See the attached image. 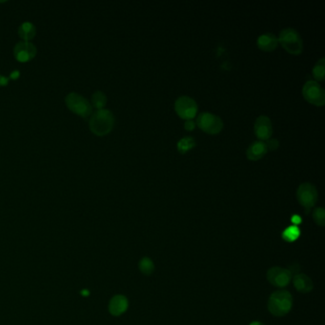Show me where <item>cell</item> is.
I'll return each instance as SVG.
<instances>
[{"mask_svg": "<svg viewBox=\"0 0 325 325\" xmlns=\"http://www.w3.org/2000/svg\"><path fill=\"white\" fill-rule=\"evenodd\" d=\"M267 306L270 313L275 317H284L292 309L293 297L288 291H276L270 296Z\"/></svg>", "mask_w": 325, "mask_h": 325, "instance_id": "cell-1", "label": "cell"}, {"mask_svg": "<svg viewBox=\"0 0 325 325\" xmlns=\"http://www.w3.org/2000/svg\"><path fill=\"white\" fill-rule=\"evenodd\" d=\"M89 125L91 131L95 135L98 137H103L113 130L115 125V117L109 110H97L92 115Z\"/></svg>", "mask_w": 325, "mask_h": 325, "instance_id": "cell-2", "label": "cell"}, {"mask_svg": "<svg viewBox=\"0 0 325 325\" xmlns=\"http://www.w3.org/2000/svg\"><path fill=\"white\" fill-rule=\"evenodd\" d=\"M283 48L291 55L298 56L304 50V43L299 34L295 29H284L277 38Z\"/></svg>", "mask_w": 325, "mask_h": 325, "instance_id": "cell-3", "label": "cell"}, {"mask_svg": "<svg viewBox=\"0 0 325 325\" xmlns=\"http://www.w3.org/2000/svg\"><path fill=\"white\" fill-rule=\"evenodd\" d=\"M65 102L71 111L81 118H89L92 115L93 106L85 97L76 93L69 94L65 98Z\"/></svg>", "mask_w": 325, "mask_h": 325, "instance_id": "cell-4", "label": "cell"}, {"mask_svg": "<svg viewBox=\"0 0 325 325\" xmlns=\"http://www.w3.org/2000/svg\"><path fill=\"white\" fill-rule=\"evenodd\" d=\"M196 123L198 127L209 135H216L223 128V121L219 116L211 113H202L198 118Z\"/></svg>", "mask_w": 325, "mask_h": 325, "instance_id": "cell-5", "label": "cell"}, {"mask_svg": "<svg viewBox=\"0 0 325 325\" xmlns=\"http://www.w3.org/2000/svg\"><path fill=\"white\" fill-rule=\"evenodd\" d=\"M302 96L307 102L315 106L321 107L324 105L325 92L317 81H307L302 87Z\"/></svg>", "mask_w": 325, "mask_h": 325, "instance_id": "cell-6", "label": "cell"}, {"mask_svg": "<svg viewBox=\"0 0 325 325\" xmlns=\"http://www.w3.org/2000/svg\"><path fill=\"white\" fill-rule=\"evenodd\" d=\"M297 199L301 206H304L306 210H310L318 201V191L316 187L309 182L301 183L297 188Z\"/></svg>", "mask_w": 325, "mask_h": 325, "instance_id": "cell-7", "label": "cell"}, {"mask_svg": "<svg viewBox=\"0 0 325 325\" xmlns=\"http://www.w3.org/2000/svg\"><path fill=\"white\" fill-rule=\"evenodd\" d=\"M175 110L180 118L191 120L198 113V104L192 97L182 96L176 100Z\"/></svg>", "mask_w": 325, "mask_h": 325, "instance_id": "cell-8", "label": "cell"}, {"mask_svg": "<svg viewBox=\"0 0 325 325\" xmlns=\"http://www.w3.org/2000/svg\"><path fill=\"white\" fill-rule=\"evenodd\" d=\"M267 280L275 287L284 288L290 284L293 275L290 271L283 267H272L267 271Z\"/></svg>", "mask_w": 325, "mask_h": 325, "instance_id": "cell-9", "label": "cell"}, {"mask_svg": "<svg viewBox=\"0 0 325 325\" xmlns=\"http://www.w3.org/2000/svg\"><path fill=\"white\" fill-rule=\"evenodd\" d=\"M14 54L19 62H28L36 56V47L32 42H18L14 46Z\"/></svg>", "mask_w": 325, "mask_h": 325, "instance_id": "cell-10", "label": "cell"}, {"mask_svg": "<svg viewBox=\"0 0 325 325\" xmlns=\"http://www.w3.org/2000/svg\"><path fill=\"white\" fill-rule=\"evenodd\" d=\"M255 135L261 141H265L271 139L273 134V126L271 119L266 116H261L256 118L255 126Z\"/></svg>", "mask_w": 325, "mask_h": 325, "instance_id": "cell-11", "label": "cell"}, {"mask_svg": "<svg viewBox=\"0 0 325 325\" xmlns=\"http://www.w3.org/2000/svg\"><path fill=\"white\" fill-rule=\"evenodd\" d=\"M129 307L128 298L123 295H116L110 299V302L108 305V309L114 317H119L123 315L127 311Z\"/></svg>", "mask_w": 325, "mask_h": 325, "instance_id": "cell-12", "label": "cell"}, {"mask_svg": "<svg viewBox=\"0 0 325 325\" xmlns=\"http://www.w3.org/2000/svg\"><path fill=\"white\" fill-rule=\"evenodd\" d=\"M268 149L266 143L264 141H255L248 147L246 151L247 159L253 161H256L258 159H263V157L267 154Z\"/></svg>", "mask_w": 325, "mask_h": 325, "instance_id": "cell-13", "label": "cell"}, {"mask_svg": "<svg viewBox=\"0 0 325 325\" xmlns=\"http://www.w3.org/2000/svg\"><path fill=\"white\" fill-rule=\"evenodd\" d=\"M293 284H294L295 288L298 292L302 293V294H306V293L311 292L313 290V287H314V284H313L311 278L308 277L307 275L300 274V273H298V274L294 276V277H293Z\"/></svg>", "mask_w": 325, "mask_h": 325, "instance_id": "cell-14", "label": "cell"}, {"mask_svg": "<svg viewBox=\"0 0 325 325\" xmlns=\"http://www.w3.org/2000/svg\"><path fill=\"white\" fill-rule=\"evenodd\" d=\"M257 47L264 52H272L277 48L278 45L277 37L273 34H264L259 35L257 38Z\"/></svg>", "mask_w": 325, "mask_h": 325, "instance_id": "cell-15", "label": "cell"}, {"mask_svg": "<svg viewBox=\"0 0 325 325\" xmlns=\"http://www.w3.org/2000/svg\"><path fill=\"white\" fill-rule=\"evenodd\" d=\"M36 35V29L35 25L31 22H23L18 28V35L23 39V41L32 40Z\"/></svg>", "mask_w": 325, "mask_h": 325, "instance_id": "cell-16", "label": "cell"}, {"mask_svg": "<svg viewBox=\"0 0 325 325\" xmlns=\"http://www.w3.org/2000/svg\"><path fill=\"white\" fill-rule=\"evenodd\" d=\"M139 268L143 275L150 276L155 271V263L150 257L144 256L139 261Z\"/></svg>", "mask_w": 325, "mask_h": 325, "instance_id": "cell-17", "label": "cell"}, {"mask_svg": "<svg viewBox=\"0 0 325 325\" xmlns=\"http://www.w3.org/2000/svg\"><path fill=\"white\" fill-rule=\"evenodd\" d=\"M299 235H300V230L296 225H292L284 230L281 236L285 242H294L297 241Z\"/></svg>", "mask_w": 325, "mask_h": 325, "instance_id": "cell-18", "label": "cell"}, {"mask_svg": "<svg viewBox=\"0 0 325 325\" xmlns=\"http://www.w3.org/2000/svg\"><path fill=\"white\" fill-rule=\"evenodd\" d=\"M92 103H93V106L98 110L103 109V107H105V105L107 103L106 95L101 91H97L92 96Z\"/></svg>", "mask_w": 325, "mask_h": 325, "instance_id": "cell-19", "label": "cell"}, {"mask_svg": "<svg viewBox=\"0 0 325 325\" xmlns=\"http://www.w3.org/2000/svg\"><path fill=\"white\" fill-rule=\"evenodd\" d=\"M324 69H325V59L321 58L319 59L318 62L316 63V65L313 68V76L317 81H322L324 80Z\"/></svg>", "mask_w": 325, "mask_h": 325, "instance_id": "cell-20", "label": "cell"}, {"mask_svg": "<svg viewBox=\"0 0 325 325\" xmlns=\"http://www.w3.org/2000/svg\"><path fill=\"white\" fill-rule=\"evenodd\" d=\"M194 146H196V141L194 139H192L191 137H185L180 139L178 142V150L181 154H185L188 151H190L192 148H194Z\"/></svg>", "mask_w": 325, "mask_h": 325, "instance_id": "cell-21", "label": "cell"}, {"mask_svg": "<svg viewBox=\"0 0 325 325\" xmlns=\"http://www.w3.org/2000/svg\"><path fill=\"white\" fill-rule=\"evenodd\" d=\"M313 219L318 226H324L325 225V212L324 209L321 207L316 208L313 212Z\"/></svg>", "mask_w": 325, "mask_h": 325, "instance_id": "cell-22", "label": "cell"}, {"mask_svg": "<svg viewBox=\"0 0 325 325\" xmlns=\"http://www.w3.org/2000/svg\"><path fill=\"white\" fill-rule=\"evenodd\" d=\"M278 145H279V144H278V141H277V139H268V142L266 143L267 149L271 150V151H275L276 149H277Z\"/></svg>", "mask_w": 325, "mask_h": 325, "instance_id": "cell-23", "label": "cell"}, {"mask_svg": "<svg viewBox=\"0 0 325 325\" xmlns=\"http://www.w3.org/2000/svg\"><path fill=\"white\" fill-rule=\"evenodd\" d=\"M184 127L188 131H192V130H194V128L196 127V123L193 120H186Z\"/></svg>", "mask_w": 325, "mask_h": 325, "instance_id": "cell-24", "label": "cell"}, {"mask_svg": "<svg viewBox=\"0 0 325 325\" xmlns=\"http://www.w3.org/2000/svg\"><path fill=\"white\" fill-rule=\"evenodd\" d=\"M9 80H10V78L7 77V76L0 75V86H6L8 82H9Z\"/></svg>", "mask_w": 325, "mask_h": 325, "instance_id": "cell-25", "label": "cell"}, {"mask_svg": "<svg viewBox=\"0 0 325 325\" xmlns=\"http://www.w3.org/2000/svg\"><path fill=\"white\" fill-rule=\"evenodd\" d=\"M20 76V73L18 72V71H14L11 75H10V77L9 78H11V79H17L18 77Z\"/></svg>", "mask_w": 325, "mask_h": 325, "instance_id": "cell-26", "label": "cell"}, {"mask_svg": "<svg viewBox=\"0 0 325 325\" xmlns=\"http://www.w3.org/2000/svg\"><path fill=\"white\" fill-rule=\"evenodd\" d=\"M89 294H90V293H89V291L88 290L81 291V295H82L83 297H87V296H89Z\"/></svg>", "mask_w": 325, "mask_h": 325, "instance_id": "cell-27", "label": "cell"}, {"mask_svg": "<svg viewBox=\"0 0 325 325\" xmlns=\"http://www.w3.org/2000/svg\"><path fill=\"white\" fill-rule=\"evenodd\" d=\"M249 325H265L263 322H261V321H253V322H251Z\"/></svg>", "mask_w": 325, "mask_h": 325, "instance_id": "cell-28", "label": "cell"}]
</instances>
